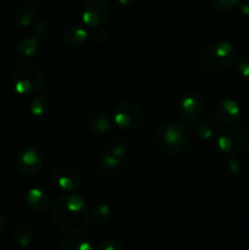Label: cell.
I'll use <instances>...</instances> for the list:
<instances>
[{"mask_svg":"<svg viewBox=\"0 0 249 250\" xmlns=\"http://www.w3.org/2000/svg\"><path fill=\"white\" fill-rule=\"evenodd\" d=\"M95 250H124V248L119 241H115V239H106V241L100 242Z\"/></svg>","mask_w":249,"mask_h":250,"instance_id":"26","label":"cell"},{"mask_svg":"<svg viewBox=\"0 0 249 250\" xmlns=\"http://www.w3.org/2000/svg\"><path fill=\"white\" fill-rule=\"evenodd\" d=\"M59 250H94V248L88 239L72 234L71 237L62 239L59 246Z\"/></svg>","mask_w":249,"mask_h":250,"instance_id":"19","label":"cell"},{"mask_svg":"<svg viewBox=\"0 0 249 250\" xmlns=\"http://www.w3.org/2000/svg\"><path fill=\"white\" fill-rule=\"evenodd\" d=\"M111 128V119L106 112H97L89 120V129L95 136H103Z\"/></svg>","mask_w":249,"mask_h":250,"instance_id":"16","label":"cell"},{"mask_svg":"<svg viewBox=\"0 0 249 250\" xmlns=\"http://www.w3.org/2000/svg\"><path fill=\"white\" fill-rule=\"evenodd\" d=\"M192 141V129L182 122H168L161 125L155 133L156 146L171 155L186 151Z\"/></svg>","mask_w":249,"mask_h":250,"instance_id":"2","label":"cell"},{"mask_svg":"<svg viewBox=\"0 0 249 250\" xmlns=\"http://www.w3.org/2000/svg\"><path fill=\"white\" fill-rule=\"evenodd\" d=\"M246 155H247V158L249 159V141L247 142V144H246Z\"/></svg>","mask_w":249,"mask_h":250,"instance_id":"34","label":"cell"},{"mask_svg":"<svg viewBox=\"0 0 249 250\" xmlns=\"http://www.w3.org/2000/svg\"><path fill=\"white\" fill-rule=\"evenodd\" d=\"M53 180L60 189L68 193H75L82 186V177L80 173L68 166H60L53 173Z\"/></svg>","mask_w":249,"mask_h":250,"instance_id":"11","label":"cell"},{"mask_svg":"<svg viewBox=\"0 0 249 250\" xmlns=\"http://www.w3.org/2000/svg\"><path fill=\"white\" fill-rule=\"evenodd\" d=\"M44 164V158L42 151L33 146L22 148L16 156V168L22 176L37 175L42 170Z\"/></svg>","mask_w":249,"mask_h":250,"instance_id":"6","label":"cell"},{"mask_svg":"<svg viewBox=\"0 0 249 250\" xmlns=\"http://www.w3.org/2000/svg\"><path fill=\"white\" fill-rule=\"evenodd\" d=\"M241 171V165H239L238 161L234 158H232V155H228L222 163V172L227 177H234L237 176Z\"/></svg>","mask_w":249,"mask_h":250,"instance_id":"24","label":"cell"},{"mask_svg":"<svg viewBox=\"0 0 249 250\" xmlns=\"http://www.w3.org/2000/svg\"><path fill=\"white\" fill-rule=\"evenodd\" d=\"M93 37H94V41L97 42V43L103 44V43H105V42L109 41L110 33H109V31L105 28V27L100 26V27H98V28H95V32H94V34H93Z\"/></svg>","mask_w":249,"mask_h":250,"instance_id":"28","label":"cell"},{"mask_svg":"<svg viewBox=\"0 0 249 250\" xmlns=\"http://www.w3.org/2000/svg\"><path fill=\"white\" fill-rule=\"evenodd\" d=\"M19 250H31V249H27V248H21V249H19Z\"/></svg>","mask_w":249,"mask_h":250,"instance_id":"35","label":"cell"},{"mask_svg":"<svg viewBox=\"0 0 249 250\" xmlns=\"http://www.w3.org/2000/svg\"><path fill=\"white\" fill-rule=\"evenodd\" d=\"M215 117L224 126H233L242 119V109L236 100L224 99L215 106Z\"/></svg>","mask_w":249,"mask_h":250,"instance_id":"12","label":"cell"},{"mask_svg":"<svg viewBox=\"0 0 249 250\" xmlns=\"http://www.w3.org/2000/svg\"><path fill=\"white\" fill-rule=\"evenodd\" d=\"M121 161V159L116 158V156L112 155L111 153L106 150L98 159L97 164H95V171L102 177H111L120 168Z\"/></svg>","mask_w":249,"mask_h":250,"instance_id":"13","label":"cell"},{"mask_svg":"<svg viewBox=\"0 0 249 250\" xmlns=\"http://www.w3.org/2000/svg\"><path fill=\"white\" fill-rule=\"evenodd\" d=\"M51 221L63 233L78 234L89 226L90 211L81 195L67 193L51 207Z\"/></svg>","mask_w":249,"mask_h":250,"instance_id":"1","label":"cell"},{"mask_svg":"<svg viewBox=\"0 0 249 250\" xmlns=\"http://www.w3.org/2000/svg\"><path fill=\"white\" fill-rule=\"evenodd\" d=\"M51 110V103L48 97L42 94H37L29 103V112L33 117L44 119L49 115Z\"/></svg>","mask_w":249,"mask_h":250,"instance_id":"15","label":"cell"},{"mask_svg":"<svg viewBox=\"0 0 249 250\" xmlns=\"http://www.w3.org/2000/svg\"><path fill=\"white\" fill-rule=\"evenodd\" d=\"M134 1H136V0H117V2H119V4L124 7L132 6V5L134 4Z\"/></svg>","mask_w":249,"mask_h":250,"instance_id":"31","label":"cell"},{"mask_svg":"<svg viewBox=\"0 0 249 250\" xmlns=\"http://www.w3.org/2000/svg\"><path fill=\"white\" fill-rule=\"evenodd\" d=\"M110 216H111V208L107 204H105V203L95 205L90 210V221L93 224L98 225V226H102V225L106 224L109 221Z\"/></svg>","mask_w":249,"mask_h":250,"instance_id":"20","label":"cell"},{"mask_svg":"<svg viewBox=\"0 0 249 250\" xmlns=\"http://www.w3.org/2000/svg\"><path fill=\"white\" fill-rule=\"evenodd\" d=\"M107 151L111 153L112 155H115L119 159H124V156L126 155L127 151V143L124 138L121 137H115V138L111 139V142L109 143V146H107Z\"/></svg>","mask_w":249,"mask_h":250,"instance_id":"23","label":"cell"},{"mask_svg":"<svg viewBox=\"0 0 249 250\" xmlns=\"http://www.w3.org/2000/svg\"><path fill=\"white\" fill-rule=\"evenodd\" d=\"M5 229H6V219L0 214V234L5 231Z\"/></svg>","mask_w":249,"mask_h":250,"instance_id":"32","label":"cell"},{"mask_svg":"<svg viewBox=\"0 0 249 250\" xmlns=\"http://www.w3.org/2000/svg\"><path fill=\"white\" fill-rule=\"evenodd\" d=\"M193 133L198 138L209 141L219 133V125L211 120H202L193 126Z\"/></svg>","mask_w":249,"mask_h":250,"instance_id":"17","label":"cell"},{"mask_svg":"<svg viewBox=\"0 0 249 250\" xmlns=\"http://www.w3.org/2000/svg\"><path fill=\"white\" fill-rule=\"evenodd\" d=\"M11 83L19 94L37 95L43 89V72L38 63L28 60L21 61L12 68Z\"/></svg>","mask_w":249,"mask_h":250,"instance_id":"3","label":"cell"},{"mask_svg":"<svg viewBox=\"0 0 249 250\" xmlns=\"http://www.w3.org/2000/svg\"><path fill=\"white\" fill-rule=\"evenodd\" d=\"M242 0H211L212 6L219 11H231L241 5Z\"/></svg>","mask_w":249,"mask_h":250,"instance_id":"25","label":"cell"},{"mask_svg":"<svg viewBox=\"0 0 249 250\" xmlns=\"http://www.w3.org/2000/svg\"><path fill=\"white\" fill-rule=\"evenodd\" d=\"M110 7L105 0H88L82 11L83 23L90 28L103 26L109 19Z\"/></svg>","mask_w":249,"mask_h":250,"instance_id":"8","label":"cell"},{"mask_svg":"<svg viewBox=\"0 0 249 250\" xmlns=\"http://www.w3.org/2000/svg\"><path fill=\"white\" fill-rule=\"evenodd\" d=\"M238 7H239V12H241V15H243L246 19H249V0L242 1Z\"/></svg>","mask_w":249,"mask_h":250,"instance_id":"30","label":"cell"},{"mask_svg":"<svg viewBox=\"0 0 249 250\" xmlns=\"http://www.w3.org/2000/svg\"><path fill=\"white\" fill-rule=\"evenodd\" d=\"M39 46H41V41H39L38 37L36 34L34 36H28L22 39L21 43L19 44L17 53H19V55L22 59L33 58L37 54V51L39 50Z\"/></svg>","mask_w":249,"mask_h":250,"instance_id":"18","label":"cell"},{"mask_svg":"<svg viewBox=\"0 0 249 250\" xmlns=\"http://www.w3.org/2000/svg\"><path fill=\"white\" fill-rule=\"evenodd\" d=\"M14 239L20 248H27L33 239V229L28 225H21L15 231Z\"/></svg>","mask_w":249,"mask_h":250,"instance_id":"21","label":"cell"},{"mask_svg":"<svg viewBox=\"0 0 249 250\" xmlns=\"http://www.w3.org/2000/svg\"><path fill=\"white\" fill-rule=\"evenodd\" d=\"M23 1L27 2V4L34 5V4H39V2H42L43 0H23Z\"/></svg>","mask_w":249,"mask_h":250,"instance_id":"33","label":"cell"},{"mask_svg":"<svg viewBox=\"0 0 249 250\" xmlns=\"http://www.w3.org/2000/svg\"><path fill=\"white\" fill-rule=\"evenodd\" d=\"M237 71L243 77L249 78V55H244L237 60Z\"/></svg>","mask_w":249,"mask_h":250,"instance_id":"27","label":"cell"},{"mask_svg":"<svg viewBox=\"0 0 249 250\" xmlns=\"http://www.w3.org/2000/svg\"><path fill=\"white\" fill-rule=\"evenodd\" d=\"M26 208L36 215H45L53 207L50 195L41 188H31L24 195Z\"/></svg>","mask_w":249,"mask_h":250,"instance_id":"10","label":"cell"},{"mask_svg":"<svg viewBox=\"0 0 249 250\" xmlns=\"http://www.w3.org/2000/svg\"><path fill=\"white\" fill-rule=\"evenodd\" d=\"M244 141H246L244 132L236 127H231L220 134L217 138V146L220 151L226 154L227 156L233 155L241 150L242 146H244Z\"/></svg>","mask_w":249,"mask_h":250,"instance_id":"9","label":"cell"},{"mask_svg":"<svg viewBox=\"0 0 249 250\" xmlns=\"http://www.w3.org/2000/svg\"><path fill=\"white\" fill-rule=\"evenodd\" d=\"M36 17V10L31 4H26L20 7L16 12V21L21 27L31 26Z\"/></svg>","mask_w":249,"mask_h":250,"instance_id":"22","label":"cell"},{"mask_svg":"<svg viewBox=\"0 0 249 250\" xmlns=\"http://www.w3.org/2000/svg\"><path fill=\"white\" fill-rule=\"evenodd\" d=\"M48 29H49L48 21H45V20H41V21L37 22L36 26H34V34L39 38V37H43L44 34L48 32Z\"/></svg>","mask_w":249,"mask_h":250,"instance_id":"29","label":"cell"},{"mask_svg":"<svg viewBox=\"0 0 249 250\" xmlns=\"http://www.w3.org/2000/svg\"><path fill=\"white\" fill-rule=\"evenodd\" d=\"M204 97L197 89L185 92L178 104V114L185 121L192 122L200 119L204 111Z\"/></svg>","mask_w":249,"mask_h":250,"instance_id":"7","label":"cell"},{"mask_svg":"<svg viewBox=\"0 0 249 250\" xmlns=\"http://www.w3.org/2000/svg\"><path fill=\"white\" fill-rule=\"evenodd\" d=\"M143 107L134 102H124L117 105L112 111V121L119 128L131 131L143 122Z\"/></svg>","mask_w":249,"mask_h":250,"instance_id":"5","label":"cell"},{"mask_svg":"<svg viewBox=\"0 0 249 250\" xmlns=\"http://www.w3.org/2000/svg\"><path fill=\"white\" fill-rule=\"evenodd\" d=\"M248 188H249V180H248Z\"/></svg>","mask_w":249,"mask_h":250,"instance_id":"36","label":"cell"},{"mask_svg":"<svg viewBox=\"0 0 249 250\" xmlns=\"http://www.w3.org/2000/svg\"><path fill=\"white\" fill-rule=\"evenodd\" d=\"M88 39V31L78 23H72L62 32V41L70 46H80Z\"/></svg>","mask_w":249,"mask_h":250,"instance_id":"14","label":"cell"},{"mask_svg":"<svg viewBox=\"0 0 249 250\" xmlns=\"http://www.w3.org/2000/svg\"><path fill=\"white\" fill-rule=\"evenodd\" d=\"M236 60L233 44L225 39L210 42L202 51V63L207 70L221 72L228 68Z\"/></svg>","mask_w":249,"mask_h":250,"instance_id":"4","label":"cell"}]
</instances>
